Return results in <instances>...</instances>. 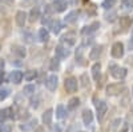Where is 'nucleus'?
<instances>
[{
  "label": "nucleus",
  "mask_w": 133,
  "mask_h": 132,
  "mask_svg": "<svg viewBox=\"0 0 133 132\" xmlns=\"http://www.w3.org/2000/svg\"><path fill=\"white\" fill-rule=\"evenodd\" d=\"M116 3H117V0H104V2H103V8L110 9L112 7H115Z\"/></svg>",
  "instance_id": "31"
},
{
  "label": "nucleus",
  "mask_w": 133,
  "mask_h": 132,
  "mask_svg": "<svg viewBox=\"0 0 133 132\" xmlns=\"http://www.w3.org/2000/svg\"><path fill=\"white\" fill-rule=\"evenodd\" d=\"M109 72H110V75H112L115 79H117V80L124 79L125 76H127V70L123 68V67H118V65H115V64L109 67Z\"/></svg>",
  "instance_id": "2"
},
{
  "label": "nucleus",
  "mask_w": 133,
  "mask_h": 132,
  "mask_svg": "<svg viewBox=\"0 0 133 132\" xmlns=\"http://www.w3.org/2000/svg\"><path fill=\"white\" fill-rule=\"evenodd\" d=\"M57 81H59L57 76L56 75H51V76H48L47 80H45V87L48 88L51 92H53V91H56V88H57Z\"/></svg>",
  "instance_id": "6"
},
{
  "label": "nucleus",
  "mask_w": 133,
  "mask_h": 132,
  "mask_svg": "<svg viewBox=\"0 0 133 132\" xmlns=\"http://www.w3.org/2000/svg\"><path fill=\"white\" fill-rule=\"evenodd\" d=\"M100 75H101V64H100V63H95L92 65V76H93V79L98 80Z\"/></svg>",
  "instance_id": "20"
},
{
  "label": "nucleus",
  "mask_w": 133,
  "mask_h": 132,
  "mask_svg": "<svg viewBox=\"0 0 133 132\" xmlns=\"http://www.w3.org/2000/svg\"><path fill=\"white\" fill-rule=\"evenodd\" d=\"M127 129H128V128H127V127H125V128H124V129H123V131H121V132H127Z\"/></svg>",
  "instance_id": "44"
},
{
  "label": "nucleus",
  "mask_w": 133,
  "mask_h": 132,
  "mask_svg": "<svg viewBox=\"0 0 133 132\" xmlns=\"http://www.w3.org/2000/svg\"><path fill=\"white\" fill-rule=\"evenodd\" d=\"M9 93H11L9 88H7V87H0V102L5 100V99L9 96Z\"/></svg>",
  "instance_id": "29"
},
{
  "label": "nucleus",
  "mask_w": 133,
  "mask_h": 132,
  "mask_svg": "<svg viewBox=\"0 0 133 132\" xmlns=\"http://www.w3.org/2000/svg\"><path fill=\"white\" fill-rule=\"evenodd\" d=\"M11 49H12V53H14V55H16V56H17L19 59H23V58H25V56H27V51H25V48H24L23 46L15 44V46L11 47Z\"/></svg>",
  "instance_id": "14"
},
{
  "label": "nucleus",
  "mask_w": 133,
  "mask_h": 132,
  "mask_svg": "<svg viewBox=\"0 0 133 132\" xmlns=\"http://www.w3.org/2000/svg\"><path fill=\"white\" fill-rule=\"evenodd\" d=\"M37 127V119H29L28 122L20 124V129L23 132H29V131H33Z\"/></svg>",
  "instance_id": "7"
},
{
  "label": "nucleus",
  "mask_w": 133,
  "mask_h": 132,
  "mask_svg": "<svg viewBox=\"0 0 133 132\" xmlns=\"http://www.w3.org/2000/svg\"><path fill=\"white\" fill-rule=\"evenodd\" d=\"M80 81H81V87H83V88L89 87V78H88L87 73H83V75L80 76Z\"/></svg>",
  "instance_id": "30"
},
{
  "label": "nucleus",
  "mask_w": 133,
  "mask_h": 132,
  "mask_svg": "<svg viewBox=\"0 0 133 132\" xmlns=\"http://www.w3.org/2000/svg\"><path fill=\"white\" fill-rule=\"evenodd\" d=\"M53 11L55 12H64L68 7V2L66 0H53Z\"/></svg>",
  "instance_id": "10"
},
{
  "label": "nucleus",
  "mask_w": 133,
  "mask_h": 132,
  "mask_svg": "<svg viewBox=\"0 0 133 132\" xmlns=\"http://www.w3.org/2000/svg\"><path fill=\"white\" fill-rule=\"evenodd\" d=\"M49 28H51V31L53 32L55 35H57V34H60V31H61V28H63V23L60 20H51V23H49V26H48Z\"/></svg>",
  "instance_id": "16"
},
{
  "label": "nucleus",
  "mask_w": 133,
  "mask_h": 132,
  "mask_svg": "<svg viewBox=\"0 0 133 132\" xmlns=\"http://www.w3.org/2000/svg\"><path fill=\"white\" fill-rule=\"evenodd\" d=\"M11 131H12V125L2 123V125H0V132H11Z\"/></svg>",
  "instance_id": "33"
},
{
  "label": "nucleus",
  "mask_w": 133,
  "mask_h": 132,
  "mask_svg": "<svg viewBox=\"0 0 133 132\" xmlns=\"http://www.w3.org/2000/svg\"><path fill=\"white\" fill-rule=\"evenodd\" d=\"M52 117H53V109H52V108H48L47 111L43 114L41 120H43V123H44V124L49 127V125L52 124Z\"/></svg>",
  "instance_id": "18"
},
{
  "label": "nucleus",
  "mask_w": 133,
  "mask_h": 132,
  "mask_svg": "<svg viewBox=\"0 0 133 132\" xmlns=\"http://www.w3.org/2000/svg\"><path fill=\"white\" fill-rule=\"evenodd\" d=\"M48 39H49V32L47 31V28H40L39 29V40L45 43V41H48Z\"/></svg>",
  "instance_id": "24"
},
{
  "label": "nucleus",
  "mask_w": 133,
  "mask_h": 132,
  "mask_svg": "<svg viewBox=\"0 0 133 132\" xmlns=\"http://www.w3.org/2000/svg\"><path fill=\"white\" fill-rule=\"evenodd\" d=\"M83 122H84L85 125L91 124L93 122V114H92L91 109H84L83 111Z\"/></svg>",
  "instance_id": "19"
},
{
  "label": "nucleus",
  "mask_w": 133,
  "mask_h": 132,
  "mask_svg": "<svg viewBox=\"0 0 133 132\" xmlns=\"http://www.w3.org/2000/svg\"><path fill=\"white\" fill-rule=\"evenodd\" d=\"M130 24H132V17L130 16H123V17H120V27L123 28V29L129 28Z\"/></svg>",
  "instance_id": "23"
},
{
  "label": "nucleus",
  "mask_w": 133,
  "mask_h": 132,
  "mask_svg": "<svg viewBox=\"0 0 133 132\" xmlns=\"http://www.w3.org/2000/svg\"><path fill=\"white\" fill-rule=\"evenodd\" d=\"M98 28H100V23H98V21H95V23H92V24H89V26H85V27L81 29V35H84V36L92 35L93 32H96Z\"/></svg>",
  "instance_id": "11"
},
{
  "label": "nucleus",
  "mask_w": 133,
  "mask_h": 132,
  "mask_svg": "<svg viewBox=\"0 0 133 132\" xmlns=\"http://www.w3.org/2000/svg\"><path fill=\"white\" fill-rule=\"evenodd\" d=\"M121 124V120L120 119H117V120H115V122H113V125H112V128L113 129H116V128H118V125Z\"/></svg>",
  "instance_id": "39"
},
{
  "label": "nucleus",
  "mask_w": 133,
  "mask_h": 132,
  "mask_svg": "<svg viewBox=\"0 0 133 132\" xmlns=\"http://www.w3.org/2000/svg\"><path fill=\"white\" fill-rule=\"evenodd\" d=\"M4 65H5L4 60H3V59H0V71H3V70H4Z\"/></svg>",
  "instance_id": "42"
},
{
  "label": "nucleus",
  "mask_w": 133,
  "mask_h": 132,
  "mask_svg": "<svg viewBox=\"0 0 133 132\" xmlns=\"http://www.w3.org/2000/svg\"><path fill=\"white\" fill-rule=\"evenodd\" d=\"M0 49H2V46H0Z\"/></svg>",
  "instance_id": "48"
},
{
  "label": "nucleus",
  "mask_w": 133,
  "mask_h": 132,
  "mask_svg": "<svg viewBox=\"0 0 133 132\" xmlns=\"http://www.w3.org/2000/svg\"><path fill=\"white\" fill-rule=\"evenodd\" d=\"M49 70L51 71H59L60 70V59L59 58H53L49 61Z\"/></svg>",
  "instance_id": "27"
},
{
  "label": "nucleus",
  "mask_w": 133,
  "mask_h": 132,
  "mask_svg": "<svg viewBox=\"0 0 133 132\" xmlns=\"http://www.w3.org/2000/svg\"><path fill=\"white\" fill-rule=\"evenodd\" d=\"M79 104H80V99L79 97H72V99H69L68 104H66V108H68V111H75V109L79 107Z\"/></svg>",
  "instance_id": "22"
},
{
  "label": "nucleus",
  "mask_w": 133,
  "mask_h": 132,
  "mask_svg": "<svg viewBox=\"0 0 133 132\" xmlns=\"http://www.w3.org/2000/svg\"><path fill=\"white\" fill-rule=\"evenodd\" d=\"M37 78V71L36 70H28L25 71V73H23V79H25L27 81H32Z\"/></svg>",
  "instance_id": "21"
},
{
  "label": "nucleus",
  "mask_w": 133,
  "mask_h": 132,
  "mask_svg": "<svg viewBox=\"0 0 133 132\" xmlns=\"http://www.w3.org/2000/svg\"><path fill=\"white\" fill-rule=\"evenodd\" d=\"M101 53H103V46L93 47L89 52V60H98V58L101 56Z\"/></svg>",
  "instance_id": "17"
},
{
  "label": "nucleus",
  "mask_w": 133,
  "mask_h": 132,
  "mask_svg": "<svg viewBox=\"0 0 133 132\" xmlns=\"http://www.w3.org/2000/svg\"><path fill=\"white\" fill-rule=\"evenodd\" d=\"M96 111H97V117H98V120H103V117L105 116V114H107V111H108V105H107V103L105 102H98L97 104H96Z\"/></svg>",
  "instance_id": "8"
},
{
  "label": "nucleus",
  "mask_w": 133,
  "mask_h": 132,
  "mask_svg": "<svg viewBox=\"0 0 133 132\" xmlns=\"http://www.w3.org/2000/svg\"><path fill=\"white\" fill-rule=\"evenodd\" d=\"M7 119H8V112H7V108H5V109H0V124L4 123Z\"/></svg>",
  "instance_id": "32"
},
{
  "label": "nucleus",
  "mask_w": 133,
  "mask_h": 132,
  "mask_svg": "<svg viewBox=\"0 0 133 132\" xmlns=\"http://www.w3.org/2000/svg\"><path fill=\"white\" fill-rule=\"evenodd\" d=\"M105 17H107V20H108V21H113V20H115V17H116V14H110V15L108 14Z\"/></svg>",
  "instance_id": "38"
},
{
  "label": "nucleus",
  "mask_w": 133,
  "mask_h": 132,
  "mask_svg": "<svg viewBox=\"0 0 133 132\" xmlns=\"http://www.w3.org/2000/svg\"><path fill=\"white\" fill-rule=\"evenodd\" d=\"M55 53H56V58H59V59H66L71 55L69 49L64 46H61V44L55 48Z\"/></svg>",
  "instance_id": "9"
},
{
  "label": "nucleus",
  "mask_w": 133,
  "mask_h": 132,
  "mask_svg": "<svg viewBox=\"0 0 133 132\" xmlns=\"http://www.w3.org/2000/svg\"><path fill=\"white\" fill-rule=\"evenodd\" d=\"M23 36L25 37V41H27V43H32V35H31V34H28V32H24Z\"/></svg>",
  "instance_id": "37"
},
{
  "label": "nucleus",
  "mask_w": 133,
  "mask_h": 132,
  "mask_svg": "<svg viewBox=\"0 0 133 132\" xmlns=\"http://www.w3.org/2000/svg\"><path fill=\"white\" fill-rule=\"evenodd\" d=\"M129 49H133V31L130 35V40H129Z\"/></svg>",
  "instance_id": "41"
},
{
  "label": "nucleus",
  "mask_w": 133,
  "mask_h": 132,
  "mask_svg": "<svg viewBox=\"0 0 133 132\" xmlns=\"http://www.w3.org/2000/svg\"><path fill=\"white\" fill-rule=\"evenodd\" d=\"M14 2H15V0H2V3L5 4V5H12Z\"/></svg>",
  "instance_id": "40"
},
{
  "label": "nucleus",
  "mask_w": 133,
  "mask_h": 132,
  "mask_svg": "<svg viewBox=\"0 0 133 132\" xmlns=\"http://www.w3.org/2000/svg\"><path fill=\"white\" fill-rule=\"evenodd\" d=\"M66 116V109H65V107L63 105V104H59L57 107H56V117L57 119H64Z\"/></svg>",
  "instance_id": "28"
},
{
  "label": "nucleus",
  "mask_w": 133,
  "mask_h": 132,
  "mask_svg": "<svg viewBox=\"0 0 133 132\" xmlns=\"http://www.w3.org/2000/svg\"><path fill=\"white\" fill-rule=\"evenodd\" d=\"M110 53L115 59H120L124 56V44L121 41H116L113 46H112V49H110Z\"/></svg>",
  "instance_id": "3"
},
{
  "label": "nucleus",
  "mask_w": 133,
  "mask_h": 132,
  "mask_svg": "<svg viewBox=\"0 0 133 132\" xmlns=\"http://www.w3.org/2000/svg\"><path fill=\"white\" fill-rule=\"evenodd\" d=\"M40 100L39 99H32L31 100V107H33V108H37L39 105H40V103H39Z\"/></svg>",
  "instance_id": "35"
},
{
  "label": "nucleus",
  "mask_w": 133,
  "mask_h": 132,
  "mask_svg": "<svg viewBox=\"0 0 133 132\" xmlns=\"http://www.w3.org/2000/svg\"><path fill=\"white\" fill-rule=\"evenodd\" d=\"M52 12H55V11H53V7H52V5H45V15L51 16Z\"/></svg>",
  "instance_id": "36"
},
{
  "label": "nucleus",
  "mask_w": 133,
  "mask_h": 132,
  "mask_svg": "<svg viewBox=\"0 0 133 132\" xmlns=\"http://www.w3.org/2000/svg\"><path fill=\"white\" fill-rule=\"evenodd\" d=\"M28 15L24 12V11H17L16 15H15V21L19 27H24L25 26V21H27Z\"/></svg>",
  "instance_id": "13"
},
{
  "label": "nucleus",
  "mask_w": 133,
  "mask_h": 132,
  "mask_svg": "<svg viewBox=\"0 0 133 132\" xmlns=\"http://www.w3.org/2000/svg\"><path fill=\"white\" fill-rule=\"evenodd\" d=\"M64 87H65V91L68 93H75L77 91V87H79V81H77L76 78L71 76V78H66L64 81Z\"/></svg>",
  "instance_id": "1"
},
{
  "label": "nucleus",
  "mask_w": 133,
  "mask_h": 132,
  "mask_svg": "<svg viewBox=\"0 0 133 132\" xmlns=\"http://www.w3.org/2000/svg\"><path fill=\"white\" fill-rule=\"evenodd\" d=\"M61 43H64L65 46H68V47L75 46V44H76V34H75V32H72V31L64 34L61 36Z\"/></svg>",
  "instance_id": "5"
},
{
  "label": "nucleus",
  "mask_w": 133,
  "mask_h": 132,
  "mask_svg": "<svg viewBox=\"0 0 133 132\" xmlns=\"http://www.w3.org/2000/svg\"><path fill=\"white\" fill-rule=\"evenodd\" d=\"M79 16H80V11H76L75 9V11H71V12L64 17V20H65L66 24H73V23H76V21H77Z\"/></svg>",
  "instance_id": "15"
},
{
  "label": "nucleus",
  "mask_w": 133,
  "mask_h": 132,
  "mask_svg": "<svg viewBox=\"0 0 133 132\" xmlns=\"http://www.w3.org/2000/svg\"><path fill=\"white\" fill-rule=\"evenodd\" d=\"M35 92H36V87L33 85V84H27V85H24V88H23V93L27 95V96L35 95Z\"/></svg>",
  "instance_id": "25"
},
{
  "label": "nucleus",
  "mask_w": 133,
  "mask_h": 132,
  "mask_svg": "<svg viewBox=\"0 0 133 132\" xmlns=\"http://www.w3.org/2000/svg\"><path fill=\"white\" fill-rule=\"evenodd\" d=\"M8 78H9V81H11V83H14V84H20L21 80H23V72L15 70V71H12V72L9 73Z\"/></svg>",
  "instance_id": "12"
},
{
  "label": "nucleus",
  "mask_w": 133,
  "mask_h": 132,
  "mask_svg": "<svg viewBox=\"0 0 133 132\" xmlns=\"http://www.w3.org/2000/svg\"><path fill=\"white\" fill-rule=\"evenodd\" d=\"M125 91V87L120 83H116V84H109L107 87V93L110 95V96H116V95H120L121 92Z\"/></svg>",
  "instance_id": "4"
},
{
  "label": "nucleus",
  "mask_w": 133,
  "mask_h": 132,
  "mask_svg": "<svg viewBox=\"0 0 133 132\" xmlns=\"http://www.w3.org/2000/svg\"><path fill=\"white\" fill-rule=\"evenodd\" d=\"M132 132H133V127H132Z\"/></svg>",
  "instance_id": "47"
},
{
  "label": "nucleus",
  "mask_w": 133,
  "mask_h": 132,
  "mask_svg": "<svg viewBox=\"0 0 133 132\" xmlns=\"http://www.w3.org/2000/svg\"><path fill=\"white\" fill-rule=\"evenodd\" d=\"M3 81H4V72L0 71V84H2Z\"/></svg>",
  "instance_id": "43"
},
{
  "label": "nucleus",
  "mask_w": 133,
  "mask_h": 132,
  "mask_svg": "<svg viewBox=\"0 0 133 132\" xmlns=\"http://www.w3.org/2000/svg\"><path fill=\"white\" fill-rule=\"evenodd\" d=\"M121 3H123V5H124L125 8L133 7V0H121Z\"/></svg>",
  "instance_id": "34"
},
{
  "label": "nucleus",
  "mask_w": 133,
  "mask_h": 132,
  "mask_svg": "<svg viewBox=\"0 0 133 132\" xmlns=\"http://www.w3.org/2000/svg\"><path fill=\"white\" fill-rule=\"evenodd\" d=\"M130 111H132V112H133V105H132V107H130Z\"/></svg>",
  "instance_id": "45"
},
{
  "label": "nucleus",
  "mask_w": 133,
  "mask_h": 132,
  "mask_svg": "<svg viewBox=\"0 0 133 132\" xmlns=\"http://www.w3.org/2000/svg\"><path fill=\"white\" fill-rule=\"evenodd\" d=\"M39 17H40V9L37 7L32 8L31 12H29V21H32V23H33V21H36Z\"/></svg>",
  "instance_id": "26"
},
{
  "label": "nucleus",
  "mask_w": 133,
  "mask_h": 132,
  "mask_svg": "<svg viewBox=\"0 0 133 132\" xmlns=\"http://www.w3.org/2000/svg\"><path fill=\"white\" fill-rule=\"evenodd\" d=\"M37 132H41V128H39V129H37Z\"/></svg>",
  "instance_id": "46"
},
{
  "label": "nucleus",
  "mask_w": 133,
  "mask_h": 132,
  "mask_svg": "<svg viewBox=\"0 0 133 132\" xmlns=\"http://www.w3.org/2000/svg\"><path fill=\"white\" fill-rule=\"evenodd\" d=\"M80 132H84V131H80Z\"/></svg>",
  "instance_id": "49"
}]
</instances>
